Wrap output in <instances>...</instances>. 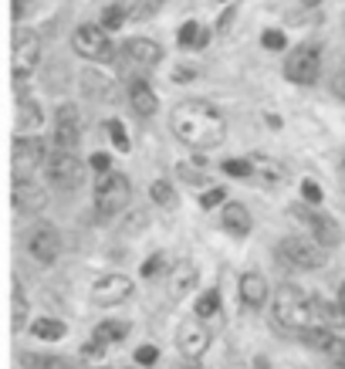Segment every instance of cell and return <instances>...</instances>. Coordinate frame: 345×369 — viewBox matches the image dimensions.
Instances as JSON below:
<instances>
[{"label": "cell", "mask_w": 345, "mask_h": 369, "mask_svg": "<svg viewBox=\"0 0 345 369\" xmlns=\"http://www.w3.org/2000/svg\"><path fill=\"white\" fill-rule=\"evenodd\" d=\"M17 112H21V115H17V126H21V129H37V126L44 122V115H41V108H37L34 99H24V95H21V99H17Z\"/></svg>", "instance_id": "cb8c5ba5"}, {"label": "cell", "mask_w": 345, "mask_h": 369, "mask_svg": "<svg viewBox=\"0 0 345 369\" xmlns=\"http://www.w3.org/2000/svg\"><path fill=\"white\" fill-rule=\"evenodd\" d=\"M224 197H227V190L217 186V190H207V193L200 197V204H203V207H217V204H224Z\"/></svg>", "instance_id": "d590c367"}, {"label": "cell", "mask_w": 345, "mask_h": 369, "mask_svg": "<svg viewBox=\"0 0 345 369\" xmlns=\"http://www.w3.org/2000/svg\"><path fill=\"white\" fill-rule=\"evenodd\" d=\"M129 295H133V278H126V274H106V278H95V285H92L95 305H119Z\"/></svg>", "instance_id": "7c38bea8"}, {"label": "cell", "mask_w": 345, "mask_h": 369, "mask_svg": "<svg viewBox=\"0 0 345 369\" xmlns=\"http://www.w3.org/2000/svg\"><path fill=\"white\" fill-rule=\"evenodd\" d=\"M10 75L14 81H24L34 68H37V61H41V41H37V34L34 31H14V38H10Z\"/></svg>", "instance_id": "8992f818"}, {"label": "cell", "mask_w": 345, "mask_h": 369, "mask_svg": "<svg viewBox=\"0 0 345 369\" xmlns=\"http://www.w3.org/2000/svg\"><path fill=\"white\" fill-rule=\"evenodd\" d=\"M166 288H169L173 298H186L190 291L196 288V264L193 261L173 264V271H169V278H166Z\"/></svg>", "instance_id": "d6986e66"}, {"label": "cell", "mask_w": 345, "mask_h": 369, "mask_svg": "<svg viewBox=\"0 0 345 369\" xmlns=\"http://www.w3.org/2000/svg\"><path fill=\"white\" fill-rule=\"evenodd\" d=\"M339 312H342V318H345V281H342V288H339Z\"/></svg>", "instance_id": "ab89813d"}, {"label": "cell", "mask_w": 345, "mask_h": 369, "mask_svg": "<svg viewBox=\"0 0 345 369\" xmlns=\"http://www.w3.org/2000/svg\"><path fill=\"white\" fill-rule=\"evenodd\" d=\"M129 336V322H122V318H108V322H102V325H95V343H122Z\"/></svg>", "instance_id": "7402d4cb"}, {"label": "cell", "mask_w": 345, "mask_h": 369, "mask_svg": "<svg viewBox=\"0 0 345 369\" xmlns=\"http://www.w3.org/2000/svg\"><path fill=\"white\" fill-rule=\"evenodd\" d=\"M149 193H153V204H160V207H166V211H173V207H176V190H173L169 183L156 180Z\"/></svg>", "instance_id": "f1b7e54d"}, {"label": "cell", "mask_w": 345, "mask_h": 369, "mask_svg": "<svg viewBox=\"0 0 345 369\" xmlns=\"http://www.w3.org/2000/svg\"><path fill=\"white\" fill-rule=\"evenodd\" d=\"M92 166H95V170H102V173H108V170H112V163H108L106 153H95V156H92Z\"/></svg>", "instance_id": "f35d334b"}, {"label": "cell", "mask_w": 345, "mask_h": 369, "mask_svg": "<svg viewBox=\"0 0 345 369\" xmlns=\"http://www.w3.org/2000/svg\"><path fill=\"white\" fill-rule=\"evenodd\" d=\"M10 302H14V329H21V325H24V291H21V285H17V281H14V285H10Z\"/></svg>", "instance_id": "4dcf8cb0"}, {"label": "cell", "mask_w": 345, "mask_h": 369, "mask_svg": "<svg viewBox=\"0 0 345 369\" xmlns=\"http://www.w3.org/2000/svg\"><path fill=\"white\" fill-rule=\"evenodd\" d=\"M81 142V119H78V108L71 106H61L54 112V146L58 149H78Z\"/></svg>", "instance_id": "8fae6325"}, {"label": "cell", "mask_w": 345, "mask_h": 369, "mask_svg": "<svg viewBox=\"0 0 345 369\" xmlns=\"http://www.w3.org/2000/svg\"><path fill=\"white\" fill-rule=\"evenodd\" d=\"M108 132H112L115 149H119V153H129V136H126V129H122V122H119V119H108Z\"/></svg>", "instance_id": "1f68e13d"}, {"label": "cell", "mask_w": 345, "mask_h": 369, "mask_svg": "<svg viewBox=\"0 0 345 369\" xmlns=\"http://www.w3.org/2000/svg\"><path fill=\"white\" fill-rule=\"evenodd\" d=\"M342 366H345V359H342Z\"/></svg>", "instance_id": "b9f144b4"}, {"label": "cell", "mask_w": 345, "mask_h": 369, "mask_svg": "<svg viewBox=\"0 0 345 369\" xmlns=\"http://www.w3.org/2000/svg\"><path fill=\"white\" fill-rule=\"evenodd\" d=\"M321 72V48L319 44H301L285 61V79L294 85H315Z\"/></svg>", "instance_id": "52a82bcc"}, {"label": "cell", "mask_w": 345, "mask_h": 369, "mask_svg": "<svg viewBox=\"0 0 345 369\" xmlns=\"http://www.w3.org/2000/svg\"><path fill=\"white\" fill-rule=\"evenodd\" d=\"M115 3H119L129 17H139V21H142V17H153L162 7V0H115Z\"/></svg>", "instance_id": "484cf974"}, {"label": "cell", "mask_w": 345, "mask_h": 369, "mask_svg": "<svg viewBox=\"0 0 345 369\" xmlns=\"http://www.w3.org/2000/svg\"><path fill=\"white\" fill-rule=\"evenodd\" d=\"M224 173H227V177H237V180L240 177L247 180L254 170H251V163H244V159H227V163H224Z\"/></svg>", "instance_id": "d6a6232c"}, {"label": "cell", "mask_w": 345, "mask_h": 369, "mask_svg": "<svg viewBox=\"0 0 345 369\" xmlns=\"http://www.w3.org/2000/svg\"><path fill=\"white\" fill-rule=\"evenodd\" d=\"M44 159H48V153H44V142H41V139H34V136H17V139H14V146H10L14 177H31Z\"/></svg>", "instance_id": "9c48e42d"}, {"label": "cell", "mask_w": 345, "mask_h": 369, "mask_svg": "<svg viewBox=\"0 0 345 369\" xmlns=\"http://www.w3.org/2000/svg\"><path fill=\"white\" fill-rule=\"evenodd\" d=\"M278 251L292 268H301V271H315V268L328 261V247L308 238H285L278 244Z\"/></svg>", "instance_id": "5b68a950"}, {"label": "cell", "mask_w": 345, "mask_h": 369, "mask_svg": "<svg viewBox=\"0 0 345 369\" xmlns=\"http://www.w3.org/2000/svg\"><path fill=\"white\" fill-rule=\"evenodd\" d=\"M126 10L119 7V3H112V7H106V14H102V27H108V31H119V27L126 24Z\"/></svg>", "instance_id": "f546056e"}, {"label": "cell", "mask_w": 345, "mask_h": 369, "mask_svg": "<svg viewBox=\"0 0 345 369\" xmlns=\"http://www.w3.org/2000/svg\"><path fill=\"white\" fill-rule=\"evenodd\" d=\"M129 106L135 108V115H142V119H149V115H156V108H160V99H156V92L149 88V81L146 79H129Z\"/></svg>", "instance_id": "e0dca14e"}, {"label": "cell", "mask_w": 345, "mask_h": 369, "mask_svg": "<svg viewBox=\"0 0 345 369\" xmlns=\"http://www.w3.org/2000/svg\"><path fill=\"white\" fill-rule=\"evenodd\" d=\"M294 213H298V217L312 227V234H315L319 244H325V247H339L342 231H339V224H335L328 213H315V211H305V207H294Z\"/></svg>", "instance_id": "9a60e30c"}, {"label": "cell", "mask_w": 345, "mask_h": 369, "mask_svg": "<svg viewBox=\"0 0 345 369\" xmlns=\"http://www.w3.org/2000/svg\"><path fill=\"white\" fill-rule=\"evenodd\" d=\"M156 359H160L156 345H142V349H135V363H139V366H153Z\"/></svg>", "instance_id": "836d02e7"}, {"label": "cell", "mask_w": 345, "mask_h": 369, "mask_svg": "<svg viewBox=\"0 0 345 369\" xmlns=\"http://www.w3.org/2000/svg\"><path fill=\"white\" fill-rule=\"evenodd\" d=\"M217 309H220V291H217V288L203 291V295L196 298V305H193V312H196L200 318H210V315H217Z\"/></svg>", "instance_id": "4316f807"}, {"label": "cell", "mask_w": 345, "mask_h": 369, "mask_svg": "<svg viewBox=\"0 0 345 369\" xmlns=\"http://www.w3.org/2000/svg\"><path fill=\"white\" fill-rule=\"evenodd\" d=\"M160 268H166V258H162V251H160V254H153V258L146 261V268H142V278H153Z\"/></svg>", "instance_id": "8d00e7d4"}, {"label": "cell", "mask_w": 345, "mask_h": 369, "mask_svg": "<svg viewBox=\"0 0 345 369\" xmlns=\"http://www.w3.org/2000/svg\"><path fill=\"white\" fill-rule=\"evenodd\" d=\"M180 48H203L207 41H210V31L207 27H200L196 21H186L183 27H180Z\"/></svg>", "instance_id": "603a6c76"}, {"label": "cell", "mask_w": 345, "mask_h": 369, "mask_svg": "<svg viewBox=\"0 0 345 369\" xmlns=\"http://www.w3.org/2000/svg\"><path fill=\"white\" fill-rule=\"evenodd\" d=\"M176 349L183 352V359H200L210 349V329L200 322H183L176 332Z\"/></svg>", "instance_id": "5bb4252c"}, {"label": "cell", "mask_w": 345, "mask_h": 369, "mask_svg": "<svg viewBox=\"0 0 345 369\" xmlns=\"http://www.w3.org/2000/svg\"><path fill=\"white\" fill-rule=\"evenodd\" d=\"M271 312H274V322L288 332H305L312 325L321 322V302L305 295L298 285H281L274 291V302H271Z\"/></svg>", "instance_id": "7a4b0ae2"}, {"label": "cell", "mask_w": 345, "mask_h": 369, "mask_svg": "<svg viewBox=\"0 0 345 369\" xmlns=\"http://www.w3.org/2000/svg\"><path fill=\"white\" fill-rule=\"evenodd\" d=\"M122 54L135 61V65H142V68H153V65H160L162 61V48L156 41H149V38H129L126 44H122Z\"/></svg>", "instance_id": "2e32d148"}, {"label": "cell", "mask_w": 345, "mask_h": 369, "mask_svg": "<svg viewBox=\"0 0 345 369\" xmlns=\"http://www.w3.org/2000/svg\"><path fill=\"white\" fill-rule=\"evenodd\" d=\"M220 224H224V231L234 234V238H247V234H251V213H247L244 204H224Z\"/></svg>", "instance_id": "ffe728a7"}, {"label": "cell", "mask_w": 345, "mask_h": 369, "mask_svg": "<svg viewBox=\"0 0 345 369\" xmlns=\"http://www.w3.org/2000/svg\"><path fill=\"white\" fill-rule=\"evenodd\" d=\"M301 336H305V343L312 349H319V352L332 356V359H345V332H339L335 325H312Z\"/></svg>", "instance_id": "4fadbf2b"}, {"label": "cell", "mask_w": 345, "mask_h": 369, "mask_svg": "<svg viewBox=\"0 0 345 369\" xmlns=\"http://www.w3.org/2000/svg\"><path fill=\"white\" fill-rule=\"evenodd\" d=\"M129 197H133V183L122 173L108 170V173L99 177V183H95V207H99L102 217H115L119 211H126Z\"/></svg>", "instance_id": "3957f363"}, {"label": "cell", "mask_w": 345, "mask_h": 369, "mask_svg": "<svg viewBox=\"0 0 345 369\" xmlns=\"http://www.w3.org/2000/svg\"><path fill=\"white\" fill-rule=\"evenodd\" d=\"M261 44H264V48H271V51H281V48H285V34H281V31H264Z\"/></svg>", "instance_id": "e575fe53"}, {"label": "cell", "mask_w": 345, "mask_h": 369, "mask_svg": "<svg viewBox=\"0 0 345 369\" xmlns=\"http://www.w3.org/2000/svg\"><path fill=\"white\" fill-rule=\"evenodd\" d=\"M24 14V0H14V17H21Z\"/></svg>", "instance_id": "60d3db41"}, {"label": "cell", "mask_w": 345, "mask_h": 369, "mask_svg": "<svg viewBox=\"0 0 345 369\" xmlns=\"http://www.w3.org/2000/svg\"><path fill=\"white\" fill-rule=\"evenodd\" d=\"M81 173H85V166H81V159L71 149H58L54 146L48 159H44V177H48V183L54 190H78Z\"/></svg>", "instance_id": "277c9868"}, {"label": "cell", "mask_w": 345, "mask_h": 369, "mask_svg": "<svg viewBox=\"0 0 345 369\" xmlns=\"http://www.w3.org/2000/svg\"><path fill=\"white\" fill-rule=\"evenodd\" d=\"M24 366L27 369H75L71 363H65V359H54V356H37V352H27Z\"/></svg>", "instance_id": "83f0119b"}, {"label": "cell", "mask_w": 345, "mask_h": 369, "mask_svg": "<svg viewBox=\"0 0 345 369\" xmlns=\"http://www.w3.org/2000/svg\"><path fill=\"white\" fill-rule=\"evenodd\" d=\"M267 295H271V288H267V278L261 271H247V274L240 278V302H244L247 309L267 305Z\"/></svg>", "instance_id": "ac0fdd59"}, {"label": "cell", "mask_w": 345, "mask_h": 369, "mask_svg": "<svg viewBox=\"0 0 345 369\" xmlns=\"http://www.w3.org/2000/svg\"><path fill=\"white\" fill-rule=\"evenodd\" d=\"M14 207L17 211H24V207H31V211L44 207V193L31 183V177H14Z\"/></svg>", "instance_id": "44dd1931"}, {"label": "cell", "mask_w": 345, "mask_h": 369, "mask_svg": "<svg viewBox=\"0 0 345 369\" xmlns=\"http://www.w3.org/2000/svg\"><path fill=\"white\" fill-rule=\"evenodd\" d=\"M71 48L88 58V61H106L112 54V38H108V27L102 24H81L75 34H71Z\"/></svg>", "instance_id": "ba28073f"}, {"label": "cell", "mask_w": 345, "mask_h": 369, "mask_svg": "<svg viewBox=\"0 0 345 369\" xmlns=\"http://www.w3.org/2000/svg\"><path fill=\"white\" fill-rule=\"evenodd\" d=\"M65 332H68V329H65V322H58V318H37V322L31 325V336H37V339H44V343H58Z\"/></svg>", "instance_id": "d4e9b609"}, {"label": "cell", "mask_w": 345, "mask_h": 369, "mask_svg": "<svg viewBox=\"0 0 345 369\" xmlns=\"http://www.w3.org/2000/svg\"><path fill=\"white\" fill-rule=\"evenodd\" d=\"M301 193H305V200H308V204H319V200H321V190L312 183V180H305V183H301Z\"/></svg>", "instance_id": "74e56055"}, {"label": "cell", "mask_w": 345, "mask_h": 369, "mask_svg": "<svg viewBox=\"0 0 345 369\" xmlns=\"http://www.w3.org/2000/svg\"><path fill=\"white\" fill-rule=\"evenodd\" d=\"M169 126H173V136L180 142H186L190 149H213L227 136V122H224L220 108L203 102V99L180 102L169 115Z\"/></svg>", "instance_id": "6da1fadb"}, {"label": "cell", "mask_w": 345, "mask_h": 369, "mask_svg": "<svg viewBox=\"0 0 345 369\" xmlns=\"http://www.w3.org/2000/svg\"><path fill=\"white\" fill-rule=\"evenodd\" d=\"M27 254L37 264H54L61 254V234L51 224H34L27 231Z\"/></svg>", "instance_id": "30bf717a"}]
</instances>
